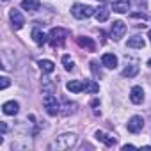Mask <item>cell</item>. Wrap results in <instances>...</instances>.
Returning <instances> with one entry per match:
<instances>
[{
    "instance_id": "1",
    "label": "cell",
    "mask_w": 151,
    "mask_h": 151,
    "mask_svg": "<svg viewBox=\"0 0 151 151\" xmlns=\"http://www.w3.org/2000/svg\"><path fill=\"white\" fill-rule=\"evenodd\" d=\"M77 142H78V137L75 135V133H62V135H59L48 146V149H52V151H66V149L75 147V146H77Z\"/></svg>"
},
{
    "instance_id": "2",
    "label": "cell",
    "mask_w": 151,
    "mask_h": 151,
    "mask_svg": "<svg viewBox=\"0 0 151 151\" xmlns=\"http://www.w3.org/2000/svg\"><path fill=\"white\" fill-rule=\"evenodd\" d=\"M94 13H96V9L91 7V6H86V4H73V7H71V14L77 18V20L91 18Z\"/></svg>"
},
{
    "instance_id": "3",
    "label": "cell",
    "mask_w": 151,
    "mask_h": 151,
    "mask_svg": "<svg viewBox=\"0 0 151 151\" xmlns=\"http://www.w3.org/2000/svg\"><path fill=\"white\" fill-rule=\"evenodd\" d=\"M48 37H50L48 41H50L52 46H60V45L66 41V37H69V32H68L66 29H62V27H55V29L50 30Z\"/></svg>"
},
{
    "instance_id": "4",
    "label": "cell",
    "mask_w": 151,
    "mask_h": 151,
    "mask_svg": "<svg viewBox=\"0 0 151 151\" xmlns=\"http://www.w3.org/2000/svg\"><path fill=\"white\" fill-rule=\"evenodd\" d=\"M43 105H45V109H46L48 116H57V114L60 112V105H59L57 98H55L53 94H50V93L43 98Z\"/></svg>"
},
{
    "instance_id": "5",
    "label": "cell",
    "mask_w": 151,
    "mask_h": 151,
    "mask_svg": "<svg viewBox=\"0 0 151 151\" xmlns=\"http://www.w3.org/2000/svg\"><path fill=\"white\" fill-rule=\"evenodd\" d=\"M124 34H126V23L121 20H116L110 27V37L114 41H119L121 37H124Z\"/></svg>"
},
{
    "instance_id": "6",
    "label": "cell",
    "mask_w": 151,
    "mask_h": 151,
    "mask_svg": "<svg viewBox=\"0 0 151 151\" xmlns=\"http://www.w3.org/2000/svg\"><path fill=\"white\" fill-rule=\"evenodd\" d=\"M9 18H11V25H13L14 30H20L25 25V18H23V14L18 9H11L9 11Z\"/></svg>"
},
{
    "instance_id": "7",
    "label": "cell",
    "mask_w": 151,
    "mask_h": 151,
    "mask_svg": "<svg viewBox=\"0 0 151 151\" xmlns=\"http://www.w3.org/2000/svg\"><path fill=\"white\" fill-rule=\"evenodd\" d=\"M126 128H128V132H132V133H139V132H142V128H144V119H142L140 116H133V117L128 119Z\"/></svg>"
},
{
    "instance_id": "8",
    "label": "cell",
    "mask_w": 151,
    "mask_h": 151,
    "mask_svg": "<svg viewBox=\"0 0 151 151\" xmlns=\"http://www.w3.org/2000/svg\"><path fill=\"white\" fill-rule=\"evenodd\" d=\"M130 101L135 103V105H140V103L144 101V91H142L140 86L132 87V91H130Z\"/></svg>"
},
{
    "instance_id": "9",
    "label": "cell",
    "mask_w": 151,
    "mask_h": 151,
    "mask_svg": "<svg viewBox=\"0 0 151 151\" xmlns=\"http://www.w3.org/2000/svg\"><path fill=\"white\" fill-rule=\"evenodd\" d=\"M94 137H96L100 142H103L105 146H109V147L114 146V144L117 142V139H116L114 135H109V133H105V132H101V130H98V132L94 133Z\"/></svg>"
},
{
    "instance_id": "10",
    "label": "cell",
    "mask_w": 151,
    "mask_h": 151,
    "mask_svg": "<svg viewBox=\"0 0 151 151\" xmlns=\"http://www.w3.org/2000/svg\"><path fill=\"white\" fill-rule=\"evenodd\" d=\"M18 110H20V105H18V101H14V100L6 101V103L2 105V112H4L6 116H16Z\"/></svg>"
},
{
    "instance_id": "11",
    "label": "cell",
    "mask_w": 151,
    "mask_h": 151,
    "mask_svg": "<svg viewBox=\"0 0 151 151\" xmlns=\"http://www.w3.org/2000/svg\"><path fill=\"white\" fill-rule=\"evenodd\" d=\"M66 89L69 93H82V91H86V82L84 80H69L66 84Z\"/></svg>"
},
{
    "instance_id": "12",
    "label": "cell",
    "mask_w": 151,
    "mask_h": 151,
    "mask_svg": "<svg viewBox=\"0 0 151 151\" xmlns=\"http://www.w3.org/2000/svg\"><path fill=\"white\" fill-rule=\"evenodd\" d=\"M101 64L109 69H116L117 68V57L114 53H103L101 55Z\"/></svg>"
},
{
    "instance_id": "13",
    "label": "cell",
    "mask_w": 151,
    "mask_h": 151,
    "mask_svg": "<svg viewBox=\"0 0 151 151\" xmlns=\"http://www.w3.org/2000/svg\"><path fill=\"white\" fill-rule=\"evenodd\" d=\"M128 9H130V2H128V0H114V2H112V11L114 13L123 14V13H128Z\"/></svg>"
},
{
    "instance_id": "14",
    "label": "cell",
    "mask_w": 151,
    "mask_h": 151,
    "mask_svg": "<svg viewBox=\"0 0 151 151\" xmlns=\"http://www.w3.org/2000/svg\"><path fill=\"white\" fill-rule=\"evenodd\" d=\"M39 7H41L39 0H23V2H22V9H25L29 13H36Z\"/></svg>"
},
{
    "instance_id": "15",
    "label": "cell",
    "mask_w": 151,
    "mask_h": 151,
    "mask_svg": "<svg viewBox=\"0 0 151 151\" xmlns=\"http://www.w3.org/2000/svg\"><path fill=\"white\" fill-rule=\"evenodd\" d=\"M77 43H78V46L87 48L89 52H94V50H96V45H94V41H93L91 37H84V36H80V37H77Z\"/></svg>"
},
{
    "instance_id": "16",
    "label": "cell",
    "mask_w": 151,
    "mask_h": 151,
    "mask_svg": "<svg viewBox=\"0 0 151 151\" xmlns=\"http://www.w3.org/2000/svg\"><path fill=\"white\" fill-rule=\"evenodd\" d=\"M32 39H34V43H36V45H39V46H41V45H45V43L48 41V36H46L43 30L34 29V30H32Z\"/></svg>"
},
{
    "instance_id": "17",
    "label": "cell",
    "mask_w": 151,
    "mask_h": 151,
    "mask_svg": "<svg viewBox=\"0 0 151 151\" xmlns=\"http://www.w3.org/2000/svg\"><path fill=\"white\" fill-rule=\"evenodd\" d=\"M146 46V41H144V37L142 36H132L130 39H128V48H144Z\"/></svg>"
},
{
    "instance_id": "18",
    "label": "cell",
    "mask_w": 151,
    "mask_h": 151,
    "mask_svg": "<svg viewBox=\"0 0 151 151\" xmlns=\"http://www.w3.org/2000/svg\"><path fill=\"white\" fill-rule=\"evenodd\" d=\"M75 112H77V103H71V101L64 100V103H62V107H60V114H62V116H71V114H75Z\"/></svg>"
},
{
    "instance_id": "19",
    "label": "cell",
    "mask_w": 151,
    "mask_h": 151,
    "mask_svg": "<svg viewBox=\"0 0 151 151\" xmlns=\"http://www.w3.org/2000/svg\"><path fill=\"white\" fill-rule=\"evenodd\" d=\"M109 13H110V9H109L107 6H100V7L96 9L94 16H96V20L101 23V22H107V20H109Z\"/></svg>"
},
{
    "instance_id": "20",
    "label": "cell",
    "mask_w": 151,
    "mask_h": 151,
    "mask_svg": "<svg viewBox=\"0 0 151 151\" xmlns=\"http://www.w3.org/2000/svg\"><path fill=\"white\" fill-rule=\"evenodd\" d=\"M137 73H139V66H137V64H128V66L123 69V77L132 78V77H135Z\"/></svg>"
},
{
    "instance_id": "21",
    "label": "cell",
    "mask_w": 151,
    "mask_h": 151,
    "mask_svg": "<svg viewBox=\"0 0 151 151\" xmlns=\"http://www.w3.org/2000/svg\"><path fill=\"white\" fill-rule=\"evenodd\" d=\"M39 68H41L43 73H52V71L55 69V64H53L52 60H48V59H41V60H39Z\"/></svg>"
},
{
    "instance_id": "22",
    "label": "cell",
    "mask_w": 151,
    "mask_h": 151,
    "mask_svg": "<svg viewBox=\"0 0 151 151\" xmlns=\"http://www.w3.org/2000/svg\"><path fill=\"white\" fill-rule=\"evenodd\" d=\"M86 91L91 93V94H96L100 91V86L94 82V80H86Z\"/></svg>"
},
{
    "instance_id": "23",
    "label": "cell",
    "mask_w": 151,
    "mask_h": 151,
    "mask_svg": "<svg viewBox=\"0 0 151 151\" xmlns=\"http://www.w3.org/2000/svg\"><path fill=\"white\" fill-rule=\"evenodd\" d=\"M62 64H64V69H66V71H73V69H75V64H73V60L69 59V55H62Z\"/></svg>"
},
{
    "instance_id": "24",
    "label": "cell",
    "mask_w": 151,
    "mask_h": 151,
    "mask_svg": "<svg viewBox=\"0 0 151 151\" xmlns=\"http://www.w3.org/2000/svg\"><path fill=\"white\" fill-rule=\"evenodd\" d=\"M91 107H93L94 116H100V114H101V112L98 110V107H100V101H98V100H93V101H91Z\"/></svg>"
},
{
    "instance_id": "25",
    "label": "cell",
    "mask_w": 151,
    "mask_h": 151,
    "mask_svg": "<svg viewBox=\"0 0 151 151\" xmlns=\"http://www.w3.org/2000/svg\"><path fill=\"white\" fill-rule=\"evenodd\" d=\"M0 80H2V82H0V87H2V89H7V87H9V84H11V82H9V78H7V77H2Z\"/></svg>"
},
{
    "instance_id": "26",
    "label": "cell",
    "mask_w": 151,
    "mask_h": 151,
    "mask_svg": "<svg viewBox=\"0 0 151 151\" xmlns=\"http://www.w3.org/2000/svg\"><path fill=\"white\" fill-rule=\"evenodd\" d=\"M96 66H98L96 62H91V69H93V73L96 75V77H101V71H100V69H98Z\"/></svg>"
},
{
    "instance_id": "27",
    "label": "cell",
    "mask_w": 151,
    "mask_h": 151,
    "mask_svg": "<svg viewBox=\"0 0 151 151\" xmlns=\"http://www.w3.org/2000/svg\"><path fill=\"white\" fill-rule=\"evenodd\" d=\"M132 16H133V18H142V20H146V18H147L144 13H135V14H132Z\"/></svg>"
},
{
    "instance_id": "28",
    "label": "cell",
    "mask_w": 151,
    "mask_h": 151,
    "mask_svg": "<svg viewBox=\"0 0 151 151\" xmlns=\"http://www.w3.org/2000/svg\"><path fill=\"white\" fill-rule=\"evenodd\" d=\"M0 128H2V135L7 133V124H6V123H0Z\"/></svg>"
},
{
    "instance_id": "29",
    "label": "cell",
    "mask_w": 151,
    "mask_h": 151,
    "mask_svg": "<svg viewBox=\"0 0 151 151\" xmlns=\"http://www.w3.org/2000/svg\"><path fill=\"white\" fill-rule=\"evenodd\" d=\"M128 147H135V146H133V144H124V146H123V149H128Z\"/></svg>"
},
{
    "instance_id": "30",
    "label": "cell",
    "mask_w": 151,
    "mask_h": 151,
    "mask_svg": "<svg viewBox=\"0 0 151 151\" xmlns=\"http://www.w3.org/2000/svg\"><path fill=\"white\" fill-rule=\"evenodd\" d=\"M147 37H149V41H151V29H149V32H147Z\"/></svg>"
},
{
    "instance_id": "31",
    "label": "cell",
    "mask_w": 151,
    "mask_h": 151,
    "mask_svg": "<svg viewBox=\"0 0 151 151\" xmlns=\"http://www.w3.org/2000/svg\"><path fill=\"white\" fill-rule=\"evenodd\" d=\"M147 66H149V68H151V59H149V60H147Z\"/></svg>"
}]
</instances>
